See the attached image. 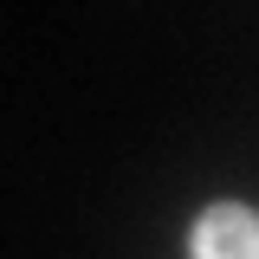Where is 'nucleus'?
Masks as SVG:
<instances>
[{
	"label": "nucleus",
	"instance_id": "nucleus-1",
	"mask_svg": "<svg viewBox=\"0 0 259 259\" xmlns=\"http://www.w3.org/2000/svg\"><path fill=\"white\" fill-rule=\"evenodd\" d=\"M194 259H259V214L240 207V201H221L194 221V240H188Z\"/></svg>",
	"mask_w": 259,
	"mask_h": 259
}]
</instances>
